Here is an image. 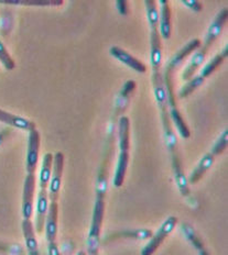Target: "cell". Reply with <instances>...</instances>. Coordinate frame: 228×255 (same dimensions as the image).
<instances>
[{"instance_id":"30bf717a","label":"cell","mask_w":228,"mask_h":255,"mask_svg":"<svg viewBox=\"0 0 228 255\" xmlns=\"http://www.w3.org/2000/svg\"><path fill=\"white\" fill-rule=\"evenodd\" d=\"M35 191V174H26L23 185L22 216L23 219L30 220L33 212V199Z\"/></svg>"},{"instance_id":"603a6c76","label":"cell","mask_w":228,"mask_h":255,"mask_svg":"<svg viewBox=\"0 0 228 255\" xmlns=\"http://www.w3.org/2000/svg\"><path fill=\"white\" fill-rule=\"evenodd\" d=\"M181 2L194 12H201L203 10V3L196 0H181Z\"/></svg>"},{"instance_id":"7402d4cb","label":"cell","mask_w":228,"mask_h":255,"mask_svg":"<svg viewBox=\"0 0 228 255\" xmlns=\"http://www.w3.org/2000/svg\"><path fill=\"white\" fill-rule=\"evenodd\" d=\"M0 62H1L4 68L8 71H11L14 68V61L12 60V57L10 56L9 52L7 51L6 47H4L1 41H0Z\"/></svg>"},{"instance_id":"4316f807","label":"cell","mask_w":228,"mask_h":255,"mask_svg":"<svg viewBox=\"0 0 228 255\" xmlns=\"http://www.w3.org/2000/svg\"><path fill=\"white\" fill-rule=\"evenodd\" d=\"M199 254H200V255H210V253L208 252V250H206L205 248L199 250Z\"/></svg>"},{"instance_id":"7c38bea8","label":"cell","mask_w":228,"mask_h":255,"mask_svg":"<svg viewBox=\"0 0 228 255\" xmlns=\"http://www.w3.org/2000/svg\"><path fill=\"white\" fill-rule=\"evenodd\" d=\"M201 44H202V42H201L200 39H194L192 41H190L187 45H184L182 49L169 61L168 65L166 66V71H169L173 74L176 73L177 68L181 65V63L191 54V53L198 50Z\"/></svg>"},{"instance_id":"d4e9b609","label":"cell","mask_w":228,"mask_h":255,"mask_svg":"<svg viewBox=\"0 0 228 255\" xmlns=\"http://www.w3.org/2000/svg\"><path fill=\"white\" fill-rule=\"evenodd\" d=\"M116 7H117L120 14H124V15L128 14V3H127V1L118 0V1L116 2Z\"/></svg>"},{"instance_id":"ffe728a7","label":"cell","mask_w":228,"mask_h":255,"mask_svg":"<svg viewBox=\"0 0 228 255\" xmlns=\"http://www.w3.org/2000/svg\"><path fill=\"white\" fill-rule=\"evenodd\" d=\"M4 3L11 4H23V6H61L63 4V0H10V1H2Z\"/></svg>"},{"instance_id":"3957f363","label":"cell","mask_w":228,"mask_h":255,"mask_svg":"<svg viewBox=\"0 0 228 255\" xmlns=\"http://www.w3.org/2000/svg\"><path fill=\"white\" fill-rule=\"evenodd\" d=\"M53 165V154L46 153L42 161L39 180V194L36 201V215H35V228L36 231L41 233L44 229L45 219L49 208V186Z\"/></svg>"},{"instance_id":"e0dca14e","label":"cell","mask_w":228,"mask_h":255,"mask_svg":"<svg viewBox=\"0 0 228 255\" xmlns=\"http://www.w3.org/2000/svg\"><path fill=\"white\" fill-rule=\"evenodd\" d=\"M153 232L149 229H137V230H124L117 233H111L110 236L106 237V242L116 240V239H134V240H146L150 239Z\"/></svg>"},{"instance_id":"5b68a950","label":"cell","mask_w":228,"mask_h":255,"mask_svg":"<svg viewBox=\"0 0 228 255\" xmlns=\"http://www.w3.org/2000/svg\"><path fill=\"white\" fill-rule=\"evenodd\" d=\"M130 122L128 117L123 116L120 117L118 122V136H119V158L117 168H116L114 185L119 188L123 186L125 182V177L127 174V168H128L129 163V147H130Z\"/></svg>"},{"instance_id":"484cf974","label":"cell","mask_w":228,"mask_h":255,"mask_svg":"<svg viewBox=\"0 0 228 255\" xmlns=\"http://www.w3.org/2000/svg\"><path fill=\"white\" fill-rule=\"evenodd\" d=\"M9 133H10V130L9 129H4V130H2L1 132H0V145L2 144V142L8 136Z\"/></svg>"},{"instance_id":"cb8c5ba5","label":"cell","mask_w":228,"mask_h":255,"mask_svg":"<svg viewBox=\"0 0 228 255\" xmlns=\"http://www.w3.org/2000/svg\"><path fill=\"white\" fill-rule=\"evenodd\" d=\"M0 252H7V253H17V252H21V247L15 246L14 248H12L9 244L2 243L0 242Z\"/></svg>"},{"instance_id":"d6986e66","label":"cell","mask_w":228,"mask_h":255,"mask_svg":"<svg viewBox=\"0 0 228 255\" xmlns=\"http://www.w3.org/2000/svg\"><path fill=\"white\" fill-rule=\"evenodd\" d=\"M204 82H205V79L201 77L200 75L191 78L190 81L182 87V89L180 90V93H179L180 98L188 97V96H190L191 94L194 93L195 89H198L201 86V85H203Z\"/></svg>"},{"instance_id":"ba28073f","label":"cell","mask_w":228,"mask_h":255,"mask_svg":"<svg viewBox=\"0 0 228 255\" xmlns=\"http://www.w3.org/2000/svg\"><path fill=\"white\" fill-rule=\"evenodd\" d=\"M105 214V199H96L95 201L93 219L91 225V230L88 235V248H98L99 249V238L100 231H102L103 220Z\"/></svg>"},{"instance_id":"9a60e30c","label":"cell","mask_w":228,"mask_h":255,"mask_svg":"<svg viewBox=\"0 0 228 255\" xmlns=\"http://www.w3.org/2000/svg\"><path fill=\"white\" fill-rule=\"evenodd\" d=\"M22 231H23V236H24L25 247H26V250H28V254L29 255H40L39 244H38V241H36V238H35V232H34V227H33L32 221L23 219Z\"/></svg>"},{"instance_id":"4fadbf2b","label":"cell","mask_w":228,"mask_h":255,"mask_svg":"<svg viewBox=\"0 0 228 255\" xmlns=\"http://www.w3.org/2000/svg\"><path fill=\"white\" fill-rule=\"evenodd\" d=\"M0 122H3V124L9 125L10 127L17 128V129H21L29 132L36 129V126L33 121L25 119L23 117L7 113V111L1 110V109H0Z\"/></svg>"},{"instance_id":"83f0119b","label":"cell","mask_w":228,"mask_h":255,"mask_svg":"<svg viewBox=\"0 0 228 255\" xmlns=\"http://www.w3.org/2000/svg\"><path fill=\"white\" fill-rule=\"evenodd\" d=\"M77 255H87L86 253H85L84 251H79L78 253H77Z\"/></svg>"},{"instance_id":"8fae6325","label":"cell","mask_w":228,"mask_h":255,"mask_svg":"<svg viewBox=\"0 0 228 255\" xmlns=\"http://www.w3.org/2000/svg\"><path fill=\"white\" fill-rule=\"evenodd\" d=\"M109 53L111 56L116 58V60H118L119 62L125 64V65L129 66L134 71L140 74H144L147 72V66L144 63L138 60L135 56H132L130 53L125 51L124 49H121V47L111 46Z\"/></svg>"},{"instance_id":"6da1fadb","label":"cell","mask_w":228,"mask_h":255,"mask_svg":"<svg viewBox=\"0 0 228 255\" xmlns=\"http://www.w3.org/2000/svg\"><path fill=\"white\" fill-rule=\"evenodd\" d=\"M160 113H161V119H162V125H163V131H164V139H166L167 148L169 151L170 157H171L174 177H176V183L178 185L180 193H181L183 197H188L190 195V186L188 183V178L185 176V173H184L181 155H180V152H179L176 133H174L173 131L172 122H171V119H170L168 108L160 110Z\"/></svg>"},{"instance_id":"5bb4252c","label":"cell","mask_w":228,"mask_h":255,"mask_svg":"<svg viewBox=\"0 0 228 255\" xmlns=\"http://www.w3.org/2000/svg\"><path fill=\"white\" fill-rule=\"evenodd\" d=\"M160 6L161 12L159 13V32H160L161 38L168 40L171 38L172 31L171 8L167 0H160Z\"/></svg>"},{"instance_id":"2e32d148","label":"cell","mask_w":228,"mask_h":255,"mask_svg":"<svg viewBox=\"0 0 228 255\" xmlns=\"http://www.w3.org/2000/svg\"><path fill=\"white\" fill-rule=\"evenodd\" d=\"M152 85H153V93L157 100L158 107L160 110L168 108L167 102V93L166 87H164L163 76L160 72L152 73Z\"/></svg>"},{"instance_id":"8992f818","label":"cell","mask_w":228,"mask_h":255,"mask_svg":"<svg viewBox=\"0 0 228 255\" xmlns=\"http://www.w3.org/2000/svg\"><path fill=\"white\" fill-rule=\"evenodd\" d=\"M227 143H228V131L225 130L222 133V135L219 137V140L215 142L212 151L206 154V155L201 159L200 163L198 164V166H196L193 169V172L191 173L190 177L188 178L189 185H194L202 179V177L206 174V172H208L212 167V165L214 164L215 158L219 155H221L223 152H225V150L227 148Z\"/></svg>"},{"instance_id":"7a4b0ae2","label":"cell","mask_w":228,"mask_h":255,"mask_svg":"<svg viewBox=\"0 0 228 255\" xmlns=\"http://www.w3.org/2000/svg\"><path fill=\"white\" fill-rule=\"evenodd\" d=\"M227 18H228L227 8L222 9L219 12V14L215 17L213 22H212V24L210 25L208 33H206V36H205L204 43L201 44V46L199 47V51L193 55L192 60H191L190 64L183 72L182 74L183 81L189 82L191 78L194 77L195 72H198L199 68L202 66V64L204 63L205 57L208 55L210 49L213 46L215 41L219 39V36L221 35L223 30H224V26L226 25V22H227Z\"/></svg>"},{"instance_id":"9c48e42d","label":"cell","mask_w":228,"mask_h":255,"mask_svg":"<svg viewBox=\"0 0 228 255\" xmlns=\"http://www.w3.org/2000/svg\"><path fill=\"white\" fill-rule=\"evenodd\" d=\"M40 151V133L34 129L29 132L28 140V153H26V174H35L36 166L39 161Z\"/></svg>"},{"instance_id":"277c9868","label":"cell","mask_w":228,"mask_h":255,"mask_svg":"<svg viewBox=\"0 0 228 255\" xmlns=\"http://www.w3.org/2000/svg\"><path fill=\"white\" fill-rule=\"evenodd\" d=\"M147 9V18L150 26V61L152 73L160 72L162 63V43L161 35L159 32V10L157 2L153 0H146L145 1Z\"/></svg>"},{"instance_id":"52a82bcc","label":"cell","mask_w":228,"mask_h":255,"mask_svg":"<svg viewBox=\"0 0 228 255\" xmlns=\"http://www.w3.org/2000/svg\"><path fill=\"white\" fill-rule=\"evenodd\" d=\"M178 225V218L171 216L162 223V226L159 228L157 233L152 235L150 241L146 244V247L142 249L141 255H153L157 250L160 248L164 240L171 235V232L174 230V228Z\"/></svg>"},{"instance_id":"ac0fdd59","label":"cell","mask_w":228,"mask_h":255,"mask_svg":"<svg viewBox=\"0 0 228 255\" xmlns=\"http://www.w3.org/2000/svg\"><path fill=\"white\" fill-rule=\"evenodd\" d=\"M227 54H228V47L225 46V49L223 50V52H221L220 54H217L214 58H212V60L208 64H206L202 70V72H201L200 76L204 79L210 77L212 74H213L217 70V68H219L222 64L224 63V61L227 57Z\"/></svg>"},{"instance_id":"44dd1931","label":"cell","mask_w":228,"mask_h":255,"mask_svg":"<svg viewBox=\"0 0 228 255\" xmlns=\"http://www.w3.org/2000/svg\"><path fill=\"white\" fill-rule=\"evenodd\" d=\"M182 230L184 232L185 237L188 238V240L193 244V247L196 250H198V251H199V250H201V249L205 248L203 241L201 240L200 237L198 235H196V232H195V230L193 229L192 227L189 226V225H185V223H184V225L182 226Z\"/></svg>"}]
</instances>
